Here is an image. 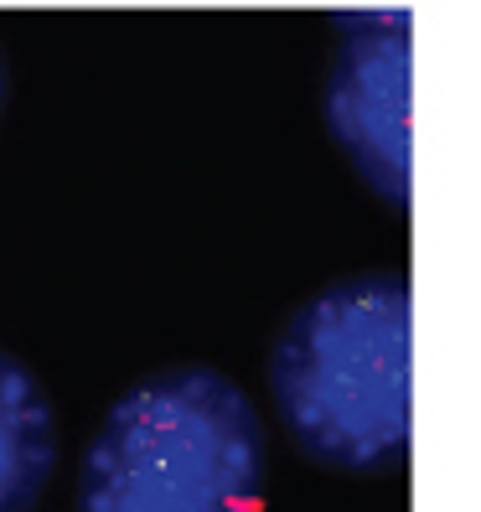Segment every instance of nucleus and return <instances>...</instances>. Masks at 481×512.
I'll list each match as a JSON object with an SVG mask.
<instances>
[{"label": "nucleus", "mask_w": 481, "mask_h": 512, "mask_svg": "<svg viewBox=\"0 0 481 512\" xmlns=\"http://www.w3.org/2000/svg\"><path fill=\"white\" fill-rule=\"evenodd\" d=\"M326 83V119L357 171L388 197L409 202V16H357Z\"/></svg>", "instance_id": "nucleus-3"}, {"label": "nucleus", "mask_w": 481, "mask_h": 512, "mask_svg": "<svg viewBox=\"0 0 481 512\" xmlns=\"http://www.w3.org/2000/svg\"><path fill=\"white\" fill-rule=\"evenodd\" d=\"M57 461L52 404L16 357L0 352V512H32Z\"/></svg>", "instance_id": "nucleus-4"}, {"label": "nucleus", "mask_w": 481, "mask_h": 512, "mask_svg": "<svg viewBox=\"0 0 481 512\" xmlns=\"http://www.w3.org/2000/svg\"><path fill=\"white\" fill-rule=\"evenodd\" d=\"M264 430L213 368H166L109 409L78 476V512H259Z\"/></svg>", "instance_id": "nucleus-2"}, {"label": "nucleus", "mask_w": 481, "mask_h": 512, "mask_svg": "<svg viewBox=\"0 0 481 512\" xmlns=\"http://www.w3.org/2000/svg\"><path fill=\"white\" fill-rule=\"evenodd\" d=\"M409 326L404 275L342 280L285 321L269 352V383L306 456L342 471H383L404 461Z\"/></svg>", "instance_id": "nucleus-1"}, {"label": "nucleus", "mask_w": 481, "mask_h": 512, "mask_svg": "<svg viewBox=\"0 0 481 512\" xmlns=\"http://www.w3.org/2000/svg\"><path fill=\"white\" fill-rule=\"evenodd\" d=\"M0 104H6V63H0Z\"/></svg>", "instance_id": "nucleus-5"}]
</instances>
